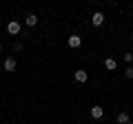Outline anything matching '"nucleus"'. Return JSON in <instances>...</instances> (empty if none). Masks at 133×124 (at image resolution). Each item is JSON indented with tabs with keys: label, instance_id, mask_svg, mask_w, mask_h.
<instances>
[{
	"label": "nucleus",
	"instance_id": "nucleus-1",
	"mask_svg": "<svg viewBox=\"0 0 133 124\" xmlns=\"http://www.w3.org/2000/svg\"><path fill=\"white\" fill-rule=\"evenodd\" d=\"M102 22H104V13H102V11H95V13L91 16V24H93V27H102Z\"/></svg>",
	"mask_w": 133,
	"mask_h": 124
},
{
	"label": "nucleus",
	"instance_id": "nucleus-2",
	"mask_svg": "<svg viewBox=\"0 0 133 124\" xmlns=\"http://www.w3.org/2000/svg\"><path fill=\"white\" fill-rule=\"evenodd\" d=\"M20 29H22V24L16 22V20H11V22L7 24V31H9L11 36H18V33H20Z\"/></svg>",
	"mask_w": 133,
	"mask_h": 124
},
{
	"label": "nucleus",
	"instance_id": "nucleus-3",
	"mask_svg": "<svg viewBox=\"0 0 133 124\" xmlns=\"http://www.w3.org/2000/svg\"><path fill=\"white\" fill-rule=\"evenodd\" d=\"M66 44H69L71 49H78L82 44V38L80 36H69V38H66Z\"/></svg>",
	"mask_w": 133,
	"mask_h": 124
},
{
	"label": "nucleus",
	"instance_id": "nucleus-4",
	"mask_svg": "<svg viewBox=\"0 0 133 124\" xmlns=\"http://www.w3.org/2000/svg\"><path fill=\"white\" fill-rule=\"evenodd\" d=\"M102 115H104V109L102 106H91V118L93 120H102Z\"/></svg>",
	"mask_w": 133,
	"mask_h": 124
},
{
	"label": "nucleus",
	"instance_id": "nucleus-5",
	"mask_svg": "<svg viewBox=\"0 0 133 124\" xmlns=\"http://www.w3.org/2000/svg\"><path fill=\"white\" fill-rule=\"evenodd\" d=\"M73 78H76L78 82H87V80H89V73H87L84 69H78V71L73 73Z\"/></svg>",
	"mask_w": 133,
	"mask_h": 124
},
{
	"label": "nucleus",
	"instance_id": "nucleus-6",
	"mask_svg": "<svg viewBox=\"0 0 133 124\" xmlns=\"http://www.w3.org/2000/svg\"><path fill=\"white\" fill-rule=\"evenodd\" d=\"M2 67H5V71L14 73V71H16V60H14V58H7V60H5V64H2Z\"/></svg>",
	"mask_w": 133,
	"mask_h": 124
},
{
	"label": "nucleus",
	"instance_id": "nucleus-7",
	"mask_svg": "<svg viewBox=\"0 0 133 124\" xmlns=\"http://www.w3.org/2000/svg\"><path fill=\"white\" fill-rule=\"evenodd\" d=\"M104 69L107 71H115V69H118V62H115L113 58H107L104 60Z\"/></svg>",
	"mask_w": 133,
	"mask_h": 124
},
{
	"label": "nucleus",
	"instance_id": "nucleus-8",
	"mask_svg": "<svg viewBox=\"0 0 133 124\" xmlns=\"http://www.w3.org/2000/svg\"><path fill=\"white\" fill-rule=\"evenodd\" d=\"M24 24H27V27H36V24H38V16H36V13H29L27 18H24Z\"/></svg>",
	"mask_w": 133,
	"mask_h": 124
},
{
	"label": "nucleus",
	"instance_id": "nucleus-9",
	"mask_svg": "<svg viewBox=\"0 0 133 124\" xmlns=\"http://www.w3.org/2000/svg\"><path fill=\"white\" fill-rule=\"evenodd\" d=\"M129 122H131V120H129V113H127V111H122V113L118 115V124H129Z\"/></svg>",
	"mask_w": 133,
	"mask_h": 124
},
{
	"label": "nucleus",
	"instance_id": "nucleus-10",
	"mask_svg": "<svg viewBox=\"0 0 133 124\" xmlns=\"http://www.w3.org/2000/svg\"><path fill=\"white\" fill-rule=\"evenodd\" d=\"M124 78H127V80H133V67H127V71H124Z\"/></svg>",
	"mask_w": 133,
	"mask_h": 124
},
{
	"label": "nucleus",
	"instance_id": "nucleus-11",
	"mask_svg": "<svg viewBox=\"0 0 133 124\" xmlns=\"http://www.w3.org/2000/svg\"><path fill=\"white\" fill-rule=\"evenodd\" d=\"M14 51H22V42H16L14 44Z\"/></svg>",
	"mask_w": 133,
	"mask_h": 124
},
{
	"label": "nucleus",
	"instance_id": "nucleus-12",
	"mask_svg": "<svg viewBox=\"0 0 133 124\" xmlns=\"http://www.w3.org/2000/svg\"><path fill=\"white\" fill-rule=\"evenodd\" d=\"M0 51H2V44H0Z\"/></svg>",
	"mask_w": 133,
	"mask_h": 124
},
{
	"label": "nucleus",
	"instance_id": "nucleus-13",
	"mask_svg": "<svg viewBox=\"0 0 133 124\" xmlns=\"http://www.w3.org/2000/svg\"><path fill=\"white\" fill-rule=\"evenodd\" d=\"M129 124H133V122H129Z\"/></svg>",
	"mask_w": 133,
	"mask_h": 124
}]
</instances>
